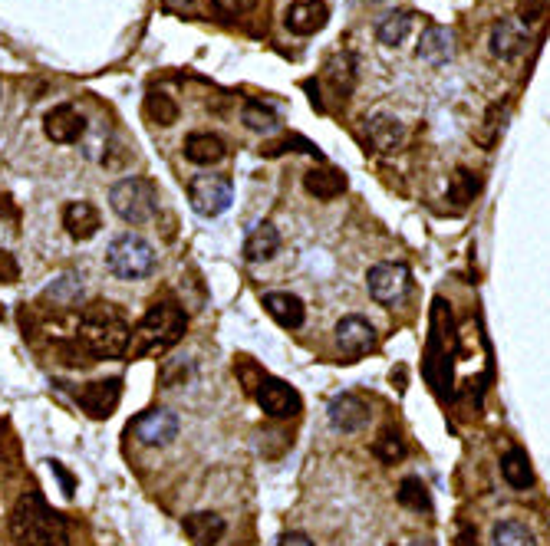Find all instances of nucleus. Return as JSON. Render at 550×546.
<instances>
[{
  "label": "nucleus",
  "instance_id": "f257e3e1",
  "mask_svg": "<svg viewBox=\"0 0 550 546\" xmlns=\"http://www.w3.org/2000/svg\"><path fill=\"white\" fill-rule=\"evenodd\" d=\"M76 346L83 356L93 359H116L129 349V323L112 303L86 306L76 326Z\"/></svg>",
  "mask_w": 550,
  "mask_h": 546
},
{
  "label": "nucleus",
  "instance_id": "f03ea898",
  "mask_svg": "<svg viewBox=\"0 0 550 546\" xmlns=\"http://www.w3.org/2000/svg\"><path fill=\"white\" fill-rule=\"evenodd\" d=\"M10 537L17 546H66V520L40 494H24L10 514Z\"/></svg>",
  "mask_w": 550,
  "mask_h": 546
},
{
  "label": "nucleus",
  "instance_id": "7ed1b4c3",
  "mask_svg": "<svg viewBox=\"0 0 550 546\" xmlns=\"http://www.w3.org/2000/svg\"><path fill=\"white\" fill-rule=\"evenodd\" d=\"M185 326H188V316L178 303H172V300L152 303L149 313L142 316V323L136 329V346H132V356L145 359V356H155V352L172 349L178 339L185 336Z\"/></svg>",
  "mask_w": 550,
  "mask_h": 546
},
{
  "label": "nucleus",
  "instance_id": "20e7f679",
  "mask_svg": "<svg viewBox=\"0 0 550 546\" xmlns=\"http://www.w3.org/2000/svg\"><path fill=\"white\" fill-rule=\"evenodd\" d=\"M155 264H159V254H155V247L139 234H119L106 250V267L112 277H119V280L152 277Z\"/></svg>",
  "mask_w": 550,
  "mask_h": 546
},
{
  "label": "nucleus",
  "instance_id": "39448f33",
  "mask_svg": "<svg viewBox=\"0 0 550 546\" xmlns=\"http://www.w3.org/2000/svg\"><path fill=\"white\" fill-rule=\"evenodd\" d=\"M109 204L126 224H149L159 214V188L149 178H122L112 185Z\"/></svg>",
  "mask_w": 550,
  "mask_h": 546
},
{
  "label": "nucleus",
  "instance_id": "423d86ee",
  "mask_svg": "<svg viewBox=\"0 0 550 546\" xmlns=\"http://www.w3.org/2000/svg\"><path fill=\"white\" fill-rule=\"evenodd\" d=\"M188 198H192V208L201 218H218L231 208L234 201V188L224 175H198L188 188Z\"/></svg>",
  "mask_w": 550,
  "mask_h": 546
},
{
  "label": "nucleus",
  "instance_id": "0eeeda50",
  "mask_svg": "<svg viewBox=\"0 0 550 546\" xmlns=\"http://www.w3.org/2000/svg\"><path fill=\"white\" fill-rule=\"evenodd\" d=\"M369 297L383 306H396L409 290V270L402 264H376L366 273Z\"/></svg>",
  "mask_w": 550,
  "mask_h": 546
},
{
  "label": "nucleus",
  "instance_id": "6e6552de",
  "mask_svg": "<svg viewBox=\"0 0 550 546\" xmlns=\"http://www.w3.org/2000/svg\"><path fill=\"white\" fill-rule=\"evenodd\" d=\"M119 398H122V382L119 379H99V382H89L83 385L80 392H76V402H80V408L96 418V422H106V418H112V412L119 408Z\"/></svg>",
  "mask_w": 550,
  "mask_h": 546
},
{
  "label": "nucleus",
  "instance_id": "1a4fd4ad",
  "mask_svg": "<svg viewBox=\"0 0 550 546\" xmlns=\"http://www.w3.org/2000/svg\"><path fill=\"white\" fill-rule=\"evenodd\" d=\"M333 336H336V349H340L346 359H359L376 349V329L369 320H363V316H343V320L336 323Z\"/></svg>",
  "mask_w": 550,
  "mask_h": 546
},
{
  "label": "nucleus",
  "instance_id": "9d476101",
  "mask_svg": "<svg viewBox=\"0 0 550 546\" xmlns=\"http://www.w3.org/2000/svg\"><path fill=\"white\" fill-rule=\"evenodd\" d=\"M132 431H136V438L142 445L168 448L178 438V418L172 412H165V408H149V412L132 422Z\"/></svg>",
  "mask_w": 550,
  "mask_h": 546
},
{
  "label": "nucleus",
  "instance_id": "9b49d317",
  "mask_svg": "<svg viewBox=\"0 0 550 546\" xmlns=\"http://www.w3.org/2000/svg\"><path fill=\"white\" fill-rule=\"evenodd\" d=\"M254 395H257V405L264 408V415H271V418H294L303 408L294 385H287L280 379H264L257 385Z\"/></svg>",
  "mask_w": 550,
  "mask_h": 546
},
{
  "label": "nucleus",
  "instance_id": "f8f14e48",
  "mask_svg": "<svg viewBox=\"0 0 550 546\" xmlns=\"http://www.w3.org/2000/svg\"><path fill=\"white\" fill-rule=\"evenodd\" d=\"M327 415H330V425L336 431H343V435H353V431L369 425V415H373V412H369V402L363 395L343 392V395H336L330 402Z\"/></svg>",
  "mask_w": 550,
  "mask_h": 546
},
{
  "label": "nucleus",
  "instance_id": "ddd939ff",
  "mask_svg": "<svg viewBox=\"0 0 550 546\" xmlns=\"http://www.w3.org/2000/svg\"><path fill=\"white\" fill-rule=\"evenodd\" d=\"M43 132H47V139L56 142V145H73L80 142L86 135V119L76 112L73 106H56L47 112V119H43Z\"/></svg>",
  "mask_w": 550,
  "mask_h": 546
},
{
  "label": "nucleus",
  "instance_id": "4468645a",
  "mask_svg": "<svg viewBox=\"0 0 550 546\" xmlns=\"http://www.w3.org/2000/svg\"><path fill=\"white\" fill-rule=\"evenodd\" d=\"M327 20H330V7L323 4V0H294L284 14L287 30L297 33V37H310V33L323 30Z\"/></svg>",
  "mask_w": 550,
  "mask_h": 546
},
{
  "label": "nucleus",
  "instance_id": "2eb2a0df",
  "mask_svg": "<svg viewBox=\"0 0 550 546\" xmlns=\"http://www.w3.org/2000/svg\"><path fill=\"white\" fill-rule=\"evenodd\" d=\"M527 43H531V30H524L521 20L504 17L491 27V53H495L498 60H518L527 50Z\"/></svg>",
  "mask_w": 550,
  "mask_h": 546
},
{
  "label": "nucleus",
  "instance_id": "dca6fc26",
  "mask_svg": "<svg viewBox=\"0 0 550 546\" xmlns=\"http://www.w3.org/2000/svg\"><path fill=\"white\" fill-rule=\"evenodd\" d=\"M182 530L195 546H215L224 540V533H228V523H224V517L215 514V510H198V514H188L182 520Z\"/></svg>",
  "mask_w": 550,
  "mask_h": 546
},
{
  "label": "nucleus",
  "instance_id": "f3484780",
  "mask_svg": "<svg viewBox=\"0 0 550 546\" xmlns=\"http://www.w3.org/2000/svg\"><path fill=\"white\" fill-rule=\"evenodd\" d=\"M63 227L73 241H93L103 221H99V211L89 201H70L63 208Z\"/></svg>",
  "mask_w": 550,
  "mask_h": 546
},
{
  "label": "nucleus",
  "instance_id": "a211bd4d",
  "mask_svg": "<svg viewBox=\"0 0 550 546\" xmlns=\"http://www.w3.org/2000/svg\"><path fill=\"white\" fill-rule=\"evenodd\" d=\"M366 142L373 145L376 152H396L406 142V125H402L396 116H373L366 119Z\"/></svg>",
  "mask_w": 550,
  "mask_h": 546
},
{
  "label": "nucleus",
  "instance_id": "6ab92c4d",
  "mask_svg": "<svg viewBox=\"0 0 550 546\" xmlns=\"http://www.w3.org/2000/svg\"><path fill=\"white\" fill-rule=\"evenodd\" d=\"M303 188H307L313 198L333 201V198H340L346 191V175L340 172V168H330V165L310 168V172L303 175Z\"/></svg>",
  "mask_w": 550,
  "mask_h": 546
},
{
  "label": "nucleus",
  "instance_id": "aec40b11",
  "mask_svg": "<svg viewBox=\"0 0 550 546\" xmlns=\"http://www.w3.org/2000/svg\"><path fill=\"white\" fill-rule=\"evenodd\" d=\"M264 310L284 329H300L303 320H307V306H303V300L294 297V293H267Z\"/></svg>",
  "mask_w": 550,
  "mask_h": 546
},
{
  "label": "nucleus",
  "instance_id": "412c9836",
  "mask_svg": "<svg viewBox=\"0 0 550 546\" xmlns=\"http://www.w3.org/2000/svg\"><path fill=\"white\" fill-rule=\"evenodd\" d=\"M419 60H425L429 66H442V63H448L452 60V53H455V47H452V33H448L445 27H439V24H432V27H425L422 30V40H419Z\"/></svg>",
  "mask_w": 550,
  "mask_h": 546
},
{
  "label": "nucleus",
  "instance_id": "4be33fe9",
  "mask_svg": "<svg viewBox=\"0 0 550 546\" xmlns=\"http://www.w3.org/2000/svg\"><path fill=\"white\" fill-rule=\"evenodd\" d=\"M224 155H228V149H224V142L211 132H192L185 139V158L192 165H218Z\"/></svg>",
  "mask_w": 550,
  "mask_h": 546
},
{
  "label": "nucleus",
  "instance_id": "5701e85b",
  "mask_svg": "<svg viewBox=\"0 0 550 546\" xmlns=\"http://www.w3.org/2000/svg\"><path fill=\"white\" fill-rule=\"evenodd\" d=\"M277 250H280V234H277V227L271 221L257 224L254 231H251V237H248V244H244V254H248L251 264H261V260H274Z\"/></svg>",
  "mask_w": 550,
  "mask_h": 546
},
{
  "label": "nucleus",
  "instance_id": "b1692460",
  "mask_svg": "<svg viewBox=\"0 0 550 546\" xmlns=\"http://www.w3.org/2000/svg\"><path fill=\"white\" fill-rule=\"evenodd\" d=\"M501 477L508 481L514 491H527L534 484V471H531V461L521 448H511L501 454Z\"/></svg>",
  "mask_w": 550,
  "mask_h": 546
},
{
  "label": "nucleus",
  "instance_id": "393cba45",
  "mask_svg": "<svg viewBox=\"0 0 550 546\" xmlns=\"http://www.w3.org/2000/svg\"><path fill=\"white\" fill-rule=\"evenodd\" d=\"M412 27H415V14H409V10H396V14H386L376 24V40L383 43V47H399V43H406Z\"/></svg>",
  "mask_w": 550,
  "mask_h": 546
},
{
  "label": "nucleus",
  "instance_id": "a878e982",
  "mask_svg": "<svg viewBox=\"0 0 550 546\" xmlns=\"http://www.w3.org/2000/svg\"><path fill=\"white\" fill-rule=\"evenodd\" d=\"M323 79H327L330 89H333V93L340 96V99L350 96L353 79H356V73H353V56H350V53H336V56H330L327 66H323Z\"/></svg>",
  "mask_w": 550,
  "mask_h": 546
},
{
  "label": "nucleus",
  "instance_id": "bb28decb",
  "mask_svg": "<svg viewBox=\"0 0 550 546\" xmlns=\"http://www.w3.org/2000/svg\"><path fill=\"white\" fill-rule=\"evenodd\" d=\"M491 543L495 546H537L534 530L524 520H501L491 530Z\"/></svg>",
  "mask_w": 550,
  "mask_h": 546
},
{
  "label": "nucleus",
  "instance_id": "cd10ccee",
  "mask_svg": "<svg viewBox=\"0 0 550 546\" xmlns=\"http://www.w3.org/2000/svg\"><path fill=\"white\" fill-rule=\"evenodd\" d=\"M396 497H399L402 507L419 510V514H422V510H425V514L432 510V494H429V487H425L422 477H402Z\"/></svg>",
  "mask_w": 550,
  "mask_h": 546
},
{
  "label": "nucleus",
  "instance_id": "c85d7f7f",
  "mask_svg": "<svg viewBox=\"0 0 550 546\" xmlns=\"http://www.w3.org/2000/svg\"><path fill=\"white\" fill-rule=\"evenodd\" d=\"M241 119L248 129L254 132H274L277 129V112L271 106H264V102H257V99H248L244 102V112H241Z\"/></svg>",
  "mask_w": 550,
  "mask_h": 546
},
{
  "label": "nucleus",
  "instance_id": "c756f323",
  "mask_svg": "<svg viewBox=\"0 0 550 546\" xmlns=\"http://www.w3.org/2000/svg\"><path fill=\"white\" fill-rule=\"evenodd\" d=\"M145 116L155 125H175L178 122V106L172 96L165 93H149L145 96Z\"/></svg>",
  "mask_w": 550,
  "mask_h": 546
},
{
  "label": "nucleus",
  "instance_id": "7c9ffc66",
  "mask_svg": "<svg viewBox=\"0 0 550 546\" xmlns=\"http://www.w3.org/2000/svg\"><path fill=\"white\" fill-rule=\"evenodd\" d=\"M373 454L379 461H386V464H396L406 458V441H402V435L396 428H386L383 435H379L373 441Z\"/></svg>",
  "mask_w": 550,
  "mask_h": 546
},
{
  "label": "nucleus",
  "instance_id": "2f4dec72",
  "mask_svg": "<svg viewBox=\"0 0 550 546\" xmlns=\"http://www.w3.org/2000/svg\"><path fill=\"white\" fill-rule=\"evenodd\" d=\"M43 297L53 300L56 306H76V303L83 300V283L76 280V277H60V280L50 283Z\"/></svg>",
  "mask_w": 550,
  "mask_h": 546
},
{
  "label": "nucleus",
  "instance_id": "473e14b6",
  "mask_svg": "<svg viewBox=\"0 0 550 546\" xmlns=\"http://www.w3.org/2000/svg\"><path fill=\"white\" fill-rule=\"evenodd\" d=\"M478 188H481V181L462 168V172H455L452 185H448V201H455V204H468L471 198L478 195Z\"/></svg>",
  "mask_w": 550,
  "mask_h": 546
},
{
  "label": "nucleus",
  "instance_id": "72a5a7b5",
  "mask_svg": "<svg viewBox=\"0 0 550 546\" xmlns=\"http://www.w3.org/2000/svg\"><path fill=\"white\" fill-rule=\"evenodd\" d=\"M518 17H521V24L531 30L534 24H541L547 17V0H518Z\"/></svg>",
  "mask_w": 550,
  "mask_h": 546
},
{
  "label": "nucleus",
  "instance_id": "f704fd0d",
  "mask_svg": "<svg viewBox=\"0 0 550 546\" xmlns=\"http://www.w3.org/2000/svg\"><path fill=\"white\" fill-rule=\"evenodd\" d=\"M307 152V155H317L320 158V152H317V145L313 142H307V139H300V135H290V139H280V142H274V145H267L264 149V155H280V152Z\"/></svg>",
  "mask_w": 550,
  "mask_h": 546
},
{
  "label": "nucleus",
  "instance_id": "c9c22d12",
  "mask_svg": "<svg viewBox=\"0 0 550 546\" xmlns=\"http://www.w3.org/2000/svg\"><path fill=\"white\" fill-rule=\"evenodd\" d=\"M188 372H192V362H165V369H162V385L165 389H175V385H185L188 379Z\"/></svg>",
  "mask_w": 550,
  "mask_h": 546
},
{
  "label": "nucleus",
  "instance_id": "e433bc0d",
  "mask_svg": "<svg viewBox=\"0 0 550 546\" xmlns=\"http://www.w3.org/2000/svg\"><path fill=\"white\" fill-rule=\"evenodd\" d=\"M238 375L244 379V389H248V392H257V385H261V382L267 379V375H264L261 369H257L248 356H241V359H238Z\"/></svg>",
  "mask_w": 550,
  "mask_h": 546
},
{
  "label": "nucleus",
  "instance_id": "4c0bfd02",
  "mask_svg": "<svg viewBox=\"0 0 550 546\" xmlns=\"http://www.w3.org/2000/svg\"><path fill=\"white\" fill-rule=\"evenodd\" d=\"M20 277V264L10 250H0V283H17Z\"/></svg>",
  "mask_w": 550,
  "mask_h": 546
},
{
  "label": "nucleus",
  "instance_id": "58836bf2",
  "mask_svg": "<svg viewBox=\"0 0 550 546\" xmlns=\"http://www.w3.org/2000/svg\"><path fill=\"white\" fill-rule=\"evenodd\" d=\"M215 4H218L221 10H228V14H241V10L254 7L257 0H215Z\"/></svg>",
  "mask_w": 550,
  "mask_h": 546
},
{
  "label": "nucleus",
  "instance_id": "ea45409f",
  "mask_svg": "<svg viewBox=\"0 0 550 546\" xmlns=\"http://www.w3.org/2000/svg\"><path fill=\"white\" fill-rule=\"evenodd\" d=\"M50 471L63 481V494H66V497H73V477L63 471V464H60V461H50Z\"/></svg>",
  "mask_w": 550,
  "mask_h": 546
},
{
  "label": "nucleus",
  "instance_id": "a19ab883",
  "mask_svg": "<svg viewBox=\"0 0 550 546\" xmlns=\"http://www.w3.org/2000/svg\"><path fill=\"white\" fill-rule=\"evenodd\" d=\"M277 546H313V543H310V537H303V533H287Z\"/></svg>",
  "mask_w": 550,
  "mask_h": 546
},
{
  "label": "nucleus",
  "instance_id": "79ce46f5",
  "mask_svg": "<svg viewBox=\"0 0 550 546\" xmlns=\"http://www.w3.org/2000/svg\"><path fill=\"white\" fill-rule=\"evenodd\" d=\"M412 546H435V543H432V540H415Z\"/></svg>",
  "mask_w": 550,
  "mask_h": 546
},
{
  "label": "nucleus",
  "instance_id": "37998d69",
  "mask_svg": "<svg viewBox=\"0 0 550 546\" xmlns=\"http://www.w3.org/2000/svg\"><path fill=\"white\" fill-rule=\"evenodd\" d=\"M168 4H188V0H168Z\"/></svg>",
  "mask_w": 550,
  "mask_h": 546
},
{
  "label": "nucleus",
  "instance_id": "c03bdc74",
  "mask_svg": "<svg viewBox=\"0 0 550 546\" xmlns=\"http://www.w3.org/2000/svg\"><path fill=\"white\" fill-rule=\"evenodd\" d=\"M0 320H4V306H0Z\"/></svg>",
  "mask_w": 550,
  "mask_h": 546
}]
</instances>
